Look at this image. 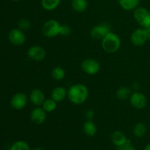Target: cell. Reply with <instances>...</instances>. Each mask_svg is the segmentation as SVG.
Returning <instances> with one entry per match:
<instances>
[{
    "label": "cell",
    "instance_id": "obj_1",
    "mask_svg": "<svg viewBox=\"0 0 150 150\" xmlns=\"http://www.w3.org/2000/svg\"><path fill=\"white\" fill-rule=\"evenodd\" d=\"M89 97V89L83 83H75L67 89V98L75 105L84 103Z\"/></svg>",
    "mask_w": 150,
    "mask_h": 150
},
{
    "label": "cell",
    "instance_id": "obj_2",
    "mask_svg": "<svg viewBox=\"0 0 150 150\" xmlns=\"http://www.w3.org/2000/svg\"><path fill=\"white\" fill-rule=\"evenodd\" d=\"M122 45L121 38L117 34L111 31L101 40V46L108 54H114L120 50Z\"/></svg>",
    "mask_w": 150,
    "mask_h": 150
},
{
    "label": "cell",
    "instance_id": "obj_3",
    "mask_svg": "<svg viewBox=\"0 0 150 150\" xmlns=\"http://www.w3.org/2000/svg\"><path fill=\"white\" fill-rule=\"evenodd\" d=\"M133 18L136 23L144 29L150 27V11L144 7H138L133 10Z\"/></svg>",
    "mask_w": 150,
    "mask_h": 150
},
{
    "label": "cell",
    "instance_id": "obj_4",
    "mask_svg": "<svg viewBox=\"0 0 150 150\" xmlns=\"http://www.w3.org/2000/svg\"><path fill=\"white\" fill-rule=\"evenodd\" d=\"M61 25L59 22L55 19H49L42 25V32L45 37L53 38L59 35Z\"/></svg>",
    "mask_w": 150,
    "mask_h": 150
},
{
    "label": "cell",
    "instance_id": "obj_5",
    "mask_svg": "<svg viewBox=\"0 0 150 150\" xmlns=\"http://www.w3.org/2000/svg\"><path fill=\"white\" fill-rule=\"evenodd\" d=\"M111 32V25L107 22H103L95 25L91 29L90 36L95 40H102L105 36H106Z\"/></svg>",
    "mask_w": 150,
    "mask_h": 150
},
{
    "label": "cell",
    "instance_id": "obj_6",
    "mask_svg": "<svg viewBox=\"0 0 150 150\" xmlns=\"http://www.w3.org/2000/svg\"><path fill=\"white\" fill-rule=\"evenodd\" d=\"M82 70L89 76H95L98 74L100 70V64L94 59L87 58L82 61L81 64Z\"/></svg>",
    "mask_w": 150,
    "mask_h": 150
},
{
    "label": "cell",
    "instance_id": "obj_7",
    "mask_svg": "<svg viewBox=\"0 0 150 150\" xmlns=\"http://www.w3.org/2000/svg\"><path fill=\"white\" fill-rule=\"evenodd\" d=\"M129 100L130 105L136 109H143L147 105V98L146 95L139 91L132 92Z\"/></svg>",
    "mask_w": 150,
    "mask_h": 150
},
{
    "label": "cell",
    "instance_id": "obj_8",
    "mask_svg": "<svg viewBox=\"0 0 150 150\" xmlns=\"http://www.w3.org/2000/svg\"><path fill=\"white\" fill-rule=\"evenodd\" d=\"M148 40L146 29L144 28H138L132 32L130 35V41L135 46H143Z\"/></svg>",
    "mask_w": 150,
    "mask_h": 150
},
{
    "label": "cell",
    "instance_id": "obj_9",
    "mask_svg": "<svg viewBox=\"0 0 150 150\" xmlns=\"http://www.w3.org/2000/svg\"><path fill=\"white\" fill-rule=\"evenodd\" d=\"M8 40L13 45L16 46L23 45L26 42V35L23 30L19 28H14L11 29L8 34Z\"/></svg>",
    "mask_w": 150,
    "mask_h": 150
},
{
    "label": "cell",
    "instance_id": "obj_10",
    "mask_svg": "<svg viewBox=\"0 0 150 150\" xmlns=\"http://www.w3.org/2000/svg\"><path fill=\"white\" fill-rule=\"evenodd\" d=\"M28 97L23 92H17L12 97L10 100V105L12 108L17 111L23 109L28 103Z\"/></svg>",
    "mask_w": 150,
    "mask_h": 150
},
{
    "label": "cell",
    "instance_id": "obj_11",
    "mask_svg": "<svg viewBox=\"0 0 150 150\" xmlns=\"http://www.w3.org/2000/svg\"><path fill=\"white\" fill-rule=\"evenodd\" d=\"M46 51L43 47L39 45L31 46L27 50V56L30 59L35 62H41L46 57Z\"/></svg>",
    "mask_w": 150,
    "mask_h": 150
},
{
    "label": "cell",
    "instance_id": "obj_12",
    "mask_svg": "<svg viewBox=\"0 0 150 150\" xmlns=\"http://www.w3.org/2000/svg\"><path fill=\"white\" fill-rule=\"evenodd\" d=\"M31 120L36 125H42L46 121L47 112L42 106L35 107L30 114Z\"/></svg>",
    "mask_w": 150,
    "mask_h": 150
},
{
    "label": "cell",
    "instance_id": "obj_13",
    "mask_svg": "<svg viewBox=\"0 0 150 150\" xmlns=\"http://www.w3.org/2000/svg\"><path fill=\"white\" fill-rule=\"evenodd\" d=\"M45 95L44 92L40 89H34L29 95V100L35 106H42L45 100Z\"/></svg>",
    "mask_w": 150,
    "mask_h": 150
},
{
    "label": "cell",
    "instance_id": "obj_14",
    "mask_svg": "<svg viewBox=\"0 0 150 150\" xmlns=\"http://www.w3.org/2000/svg\"><path fill=\"white\" fill-rule=\"evenodd\" d=\"M66 98H67V90L63 86H57L51 91V98L57 103L62 102Z\"/></svg>",
    "mask_w": 150,
    "mask_h": 150
},
{
    "label": "cell",
    "instance_id": "obj_15",
    "mask_svg": "<svg viewBox=\"0 0 150 150\" xmlns=\"http://www.w3.org/2000/svg\"><path fill=\"white\" fill-rule=\"evenodd\" d=\"M110 139H111V142L117 147L124 144L128 140L125 133L120 130H115L113 132L110 136Z\"/></svg>",
    "mask_w": 150,
    "mask_h": 150
},
{
    "label": "cell",
    "instance_id": "obj_16",
    "mask_svg": "<svg viewBox=\"0 0 150 150\" xmlns=\"http://www.w3.org/2000/svg\"><path fill=\"white\" fill-rule=\"evenodd\" d=\"M119 4L123 10L132 11L139 7L140 0H118Z\"/></svg>",
    "mask_w": 150,
    "mask_h": 150
},
{
    "label": "cell",
    "instance_id": "obj_17",
    "mask_svg": "<svg viewBox=\"0 0 150 150\" xmlns=\"http://www.w3.org/2000/svg\"><path fill=\"white\" fill-rule=\"evenodd\" d=\"M83 130L86 136L92 137L96 135L98 129L96 125L92 122V120H86L83 125Z\"/></svg>",
    "mask_w": 150,
    "mask_h": 150
},
{
    "label": "cell",
    "instance_id": "obj_18",
    "mask_svg": "<svg viewBox=\"0 0 150 150\" xmlns=\"http://www.w3.org/2000/svg\"><path fill=\"white\" fill-rule=\"evenodd\" d=\"M132 94L131 89L128 86H120L118 89H117V92H116V96H117V99L120 100H126L129 99Z\"/></svg>",
    "mask_w": 150,
    "mask_h": 150
},
{
    "label": "cell",
    "instance_id": "obj_19",
    "mask_svg": "<svg viewBox=\"0 0 150 150\" xmlns=\"http://www.w3.org/2000/svg\"><path fill=\"white\" fill-rule=\"evenodd\" d=\"M71 6L77 13H83L88 8L87 0H72Z\"/></svg>",
    "mask_w": 150,
    "mask_h": 150
},
{
    "label": "cell",
    "instance_id": "obj_20",
    "mask_svg": "<svg viewBox=\"0 0 150 150\" xmlns=\"http://www.w3.org/2000/svg\"><path fill=\"white\" fill-rule=\"evenodd\" d=\"M60 2L61 0H41V5L44 10L52 11L59 7Z\"/></svg>",
    "mask_w": 150,
    "mask_h": 150
},
{
    "label": "cell",
    "instance_id": "obj_21",
    "mask_svg": "<svg viewBox=\"0 0 150 150\" xmlns=\"http://www.w3.org/2000/svg\"><path fill=\"white\" fill-rule=\"evenodd\" d=\"M146 126L143 122H138L133 128V133L136 138H142L146 133Z\"/></svg>",
    "mask_w": 150,
    "mask_h": 150
},
{
    "label": "cell",
    "instance_id": "obj_22",
    "mask_svg": "<svg viewBox=\"0 0 150 150\" xmlns=\"http://www.w3.org/2000/svg\"><path fill=\"white\" fill-rule=\"evenodd\" d=\"M66 73L63 67L57 66L51 70V77L55 81H62L65 78Z\"/></svg>",
    "mask_w": 150,
    "mask_h": 150
},
{
    "label": "cell",
    "instance_id": "obj_23",
    "mask_svg": "<svg viewBox=\"0 0 150 150\" xmlns=\"http://www.w3.org/2000/svg\"><path fill=\"white\" fill-rule=\"evenodd\" d=\"M57 103L52 98H47L42 105V108L46 111L47 113H51L55 111L57 108Z\"/></svg>",
    "mask_w": 150,
    "mask_h": 150
},
{
    "label": "cell",
    "instance_id": "obj_24",
    "mask_svg": "<svg viewBox=\"0 0 150 150\" xmlns=\"http://www.w3.org/2000/svg\"><path fill=\"white\" fill-rule=\"evenodd\" d=\"M10 150H31V148L26 142L19 140L13 144Z\"/></svg>",
    "mask_w": 150,
    "mask_h": 150
},
{
    "label": "cell",
    "instance_id": "obj_25",
    "mask_svg": "<svg viewBox=\"0 0 150 150\" xmlns=\"http://www.w3.org/2000/svg\"><path fill=\"white\" fill-rule=\"evenodd\" d=\"M18 28L23 30V32L29 30L31 28V21L27 18H21L18 22Z\"/></svg>",
    "mask_w": 150,
    "mask_h": 150
},
{
    "label": "cell",
    "instance_id": "obj_26",
    "mask_svg": "<svg viewBox=\"0 0 150 150\" xmlns=\"http://www.w3.org/2000/svg\"><path fill=\"white\" fill-rule=\"evenodd\" d=\"M71 34V28L67 24H62L60 28L59 35L62 37H67Z\"/></svg>",
    "mask_w": 150,
    "mask_h": 150
},
{
    "label": "cell",
    "instance_id": "obj_27",
    "mask_svg": "<svg viewBox=\"0 0 150 150\" xmlns=\"http://www.w3.org/2000/svg\"><path fill=\"white\" fill-rule=\"evenodd\" d=\"M117 150H135V149L134 146L132 144L130 140H127V142L125 143L124 144L118 146Z\"/></svg>",
    "mask_w": 150,
    "mask_h": 150
},
{
    "label": "cell",
    "instance_id": "obj_28",
    "mask_svg": "<svg viewBox=\"0 0 150 150\" xmlns=\"http://www.w3.org/2000/svg\"><path fill=\"white\" fill-rule=\"evenodd\" d=\"M85 118L87 120H92V119L95 117V112H94L93 110L92 109H88L85 111Z\"/></svg>",
    "mask_w": 150,
    "mask_h": 150
},
{
    "label": "cell",
    "instance_id": "obj_29",
    "mask_svg": "<svg viewBox=\"0 0 150 150\" xmlns=\"http://www.w3.org/2000/svg\"><path fill=\"white\" fill-rule=\"evenodd\" d=\"M146 35H147L148 40H150V27L146 29Z\"/></svg>",
    "mask_w": 150,
    "mask_h": 150
},
{
    "label": "cell",
    "instance_id": "obj_30",
    "mask_svg": "<svg viewBox=\"0 0 150 150\" xmlns=\"http://www.w3.org/2000/svg\"><path fill=\"white\" fill-rule=\"evenodd\" d=\"M143 150H150V143L147 144L144 146Z\"/></svg>",
    "mask_w": 150,
    "mask_h": 150
},
{
    "label": "cell",
    "instance_id": "obj_31",
    "mask_svg": "<svg viewBox=\"0 0 150 150\" xmlns=\"http://www.w3.org/2000/svg\"><path fill=\"white\" fill-rule=\"evenodd\" d=\"M32 150H45V149H43V148H35V149H34Z\"/></svg>",
    "mask_w": 150,
    "mask_h": 150
},
{
    "label": "cell",
    "instance_id": "obj_32",
    "mask_svg": "<svg viewBox=\"0 0 150 150\" xmlns=\"http://www.w3.org/2000/svg\"><path fill=\"white\" fill-rule=\"evenodd\" d=\"M11 1H21V0H11Z\"/></svg>",
    "mask_w": 150,
    "mask_h": 150
}]
</instances>
